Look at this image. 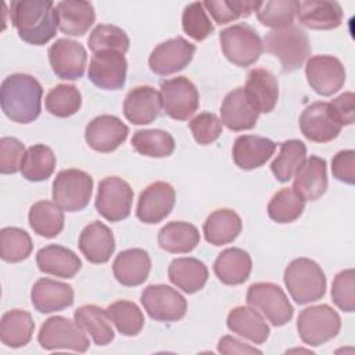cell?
<instances>
[{
  "label": "cell",
  "mask_w": 355,
  "mask_h": 355,
  "mask_svg": "<svg viewBox=\"0 0 355 355\" xmlns=\"http://www.w3.org/2000/svg\"><path fill=\"white\" fill-rule=\"evenodd\" d=\"M10 19L18 36L33 46L50 42L58 28L57 8L50 0H15L10 6Z\"/></svg>",
  "instance_id": "1"
},
{
  "label": "cell",
  "mask_w": 355,
  "mask_h": 355,
  "mask_svg": "<svg viewBox=\"0 0 355 355\" xmlns=\"http://www.w3.org/2000/svg\"><path fill=\"white\" fill-rule=\"evenodd\" d=\"M42 85L32 75L12 73L0 87L1 110L8 119L17 123L33 122L42 111Z\"/></svg>",
  "instance_id": "2"
},
{
  "label": "cell",
  "mask_w": 355,
  "mask_h": 355,
  "mask_svg": "<svg viewBox=\"0 0 355 355\" xmlns=\"http://www.w3.org/2000/svg\"><path fill=\"white\" fill-rule=\"evenodd\" d=\"M283 280L291 298L300 305L315 302L326 293L324 272L309 258L291 261L284 270Z\"/></svg>",
  "instance_id": "3"
},
{
  "label": "cell",
  "mask_w": 355,
  "mask_h": 355,
  "mask_svg": "<svg viewBox=\"0 0 355 355\" xmlns=\"http://www.w3.org/2000/svg\"><path fill=\"white\" fill-rule=\"evenodd\" d=\"M262 44L268 53L279 58L283 72L297 71L311 54L308 35L297 25L270 31Z\"/></svg>",
  "instance_id": "4"
},
{
  "label": "cell",
  "mask_w": 355,
  "mask_h": 355,
  "mask_svg": "<svg viewBox=\"0 0 355 355\" xmlns=\"http://www.w3.org/2000/svg\"><path fill=\"white\" fill-rule=\"evenodd\" d=\"M219 42L225 57L232 64L241 68L257 62L263 51L258 32L244 22L220 31Z\"/></svg>",
  "instance_id": "5"
},
{
  "label": "cell",
  "mask_w": 355,
  "mask_h": 355,
  "mask_svg": "<svg viewBox=\"0 0 355 355\" xmlns=\"http://www.w3.org/2000/svg\"><path fill=\"white\" fill-rule=\"evenodd\" d=\"M341 329L340 315L326 304L302 309L297 319L298 336L309 347H319L334 338Z\"/></svg>",
  "instance_id": "6"
},
{
  "label": "cell",
  "mask_w": 355,
  "mask_h": 355,
  "mask_svg": "<svg viewBox=\"0 0 355 355\" xmlns=\"http://www.w3.org/2000/svg\"><path fill=\"white\" fill-rule=\"evenodd\" d=\"M93 191V178L80 169H64L53 182V201L67 212L87 207Z\"/></svg>",
  "instance_id": "7"
},
{
  "label": "cell",
  "mask_w": 355,
  "mask_h": 355,
  "mask_svg": "<svg viewBox=\"0 0 355 355\" xmlns=\"http://www.w3.org/2000/svg\"><path fill=\"white\" fill-rule=\"evenodd\" d=\"M247 304L257 309L273 326H283L293 319L294 308L286 293L275 283H254L247 291Z\"/></svg>",
  "instance_id": "8"
},
{
  "label": "cell",
  "mask_w": 355,
  "mask_h": 355,
  "mask_svg": "<svg viewBox=\"0 0 355 355\" xmlns=\"http://www.w3.org/2000/svg\"><path fill=\"white\" fill-rule=\"evenodd\" d=\"M37 341L42 348L53 349H72L76 352H86L90 341L82 327L65 316H51L42 324Z\"/></svg>",
  "instance_id": "9"
},
{
  "label": "cell",
  "mask_w": 355,
  "mask_h": 355,
  "mask_svg": "<svg viewBox=\"0 0 355 355\" xmlns=\"http://www.w3.org/2000/svg\"><path fill=\"white\" fill-rule=\"evenodd\" d=\"M133 190L128 182L118 176L104 178L98 183L96 196L97 212L110 222H119L130 215Z\"/></svg>",
  "instance_id": "10"
},
{
  "label": "cell",
  "mask_w": 355,
  "mask_h": 355,
  "mask_svg": "<svg viewBox=\"0 0 355 355\" xmlns=\"http://www.w3.org/2000/svg\"><path fill=\"white\" fill-rule=\"evenodd\" d=\"M148 316L158 322H178L187 311L186 298L166 284H150L140 297Z\"/></svg>",
  "instance_id": "11"
},
{
  "label": "cell",
  "mask_w": 355,
  "mask_h": 355,
  "mask_svg": "<svg viewBox=\"0 0 355 355\" xmlns=\"http://www.w3.org/2000/svg\"><path fill=\"white\" fill-rule=\"evenodd\" d=\"M162 108L176 121H187L198 108L200 94L197 87L186 76H178L161 85Z\"/></svg>",
  "instance_id": "12"
},
{
  "label": "cell",
  "mask_w": 355,
  "mask_h": 355,
  "mask_svg": "<svg viewBox=\"0 0 355 355\" xmlns=\"http://www.w3.org/2000/svg\"><path fill=\"white\" fill-rule=\"evenodd\" d=\"M196 46L182 36L159 43L148 57L150 69L161 76H166L184 69L193 60Z\"/></svg>",
  "instance_id": "13"
},
{
  "label": "cell",
  "mask_w": 355,
  "mask_h": 355,
  "mask_svg": "<svg viewBox=\"0 0 355 355\" xmlns=\"http://www.w3.org/2000/svg\"><path fill=\"white\" fill-rule=\"evenodd\" d=\"M305 75L309 86L320 96H331L345 83V68L333 55L311 57L306 61Z\"/></svg>",
  "instance_id": "14"
},
{
  "label": "cell",
  "mask_w": 355,
  "mask_h": 355,
  "mask_svg": "<svg viewBox=\"0 0 355 355\" xmlns=\"http://www.w3.org/2000/svg\"><path fill=\"white\" fill-rule=\"evenodd\" d=\"M128 62L119 51H98L90 60L87 78L90 82L104 90H119L126 80Z\"/></svg>",
  "instance_id": "15"
},
{
  "label": "cell",
  "mask_w": 355,
  "mask_h": 355,
  "mask_svg": "<svg viewBox=\"0 0 355 355\" xmlns=\"http://www.w3.org/2000/svg\"><path fill=\"white\" fill-rule=\"evenodd\" d=\"M49 61L55 76L64 80H76L85 73L87 53L79 42L58 39L49 49Z\"/></svg>",
  "instance_id": "16"
},
{
  "label": "cell",
  "mask_w": 355,
  "mask_h": 355,
  "mask_svg": "<svg viewBox=\"0 0 355 355\" xmlns=\"http://www.w3.org/2000/svg\"><path fill=\"white\" fill-rule=\"evenodd\" d=\"M175 189L166 182H154L148 184L139 196L136 216L147 225L164 220L175 207Z\"/></svg>",
  "instance_id": "17"
},
{
  "label": "cell",
  "mask_w": 355,
  "mask_h": 355,
  "mask_svg": "<svg viewBox=\"0 0 355 355\" xmlns=\"http://www.w3.org/2000/svg\"><path fill=\"white\" fill-rule=\"evenodd\" d=\"M341 123L334 116L329 103L316 101L308 105L300 116V129L302 135L315 143H327L334 140L341 132Z\"/></svg>",
  "instance_id": "18"
},
{
  "label": "cell",
  "mask_w": 355,
  "mask_h": 355,
  "mask_svg": "<svg viewBox=\"0 0 355 355\" xmlns=\"http://www.w3.org/2000/svg\"><path fill=\"white\" fill-rule=\"evenodd\" d=\"M128 133L129 128L118 116L105 114L86 125L85 140L94 151L111 153L126 140Z\"/></svg>",
  "instance_id": "19"
},
{
  "label": "cell",
  "mask_w": 355,
  "mask_h": 355,
  "mask_svg": "<svg viewBox=\"0 0 355 355\" xmlns=\"http://www.w3.org/2000/svg\"><path fill=\"white\" fill-rule=\"evenodd\" d=\"M259 112L248 98L244 87L229 92L220 105V122L233 132L250 130L257 125Z\"/></svg>",
  "instance_id": "20"
},
{
  "label": "cell",
  "mask_w": 355,
  "mask_h": 355,
  "mask_svg": "<svg viewBox=\"0 0 355 355\" xmlns=\"http://www.w3.org/2000/svg\"><path fill=\"white\" fill-rule=\"evenodd\" d=\"M162 108L159 92L151 86H137L128 92L123 101L125 118L135 125L154 122Z\"/></svg>",
  "instance_id": "21"
},
{
  "label": "cell",
  "mask_w": 355,
  "mask_h": 355,
  "mask_svg": "<svg viewBox=\"0 0 355 355\" xmlns=\"http://www.w3.org/2000/svg\"><path fill=\"white\" fill-rule=\"evenodd\" d=\"M31 301L40 313L62 311L73 304V288L71 284L43 277L33 284Z\"/></svg>",
  "instance_id": "22"
},
{
  "label": "cell",
  "mask_w": 355,
  "mask_h": 355,
  "mask_svg": "<svg viewBox=\"0 0 355 355\" xmlns=\"http://www.w3.org/2000/svg\"><path fill=\"white\" fill-rule=\"evenodd\" d=\"M327 168L326 161L320 157L311 155L305 158L294 173L293 190L305 201H315L326 193Z\"/></svg>",
  "instance_id": "23"
},
{
  "label": "cell",
  "mask_w": 355,
  "mask_h": 355,
  "mask_svg": "<svg viewBox=\"0 0 355 355\" xmlns=\"http://www.w3.org/2000/svg\"><path fill=\"white\" fill-rule=\"evenodd\" d=\"M78 247L89 262L105 263L115 250L114 234L107 225L94 220L80 232Z\"/></svg>",
  "instance_id": "24"
},
{
  "label": "cell",
  "mask_w": 355,
  "mask_h": 355,
  "mask_svg": "<svg viewBox=\"0 0 355 355\" xmlns=\"http://www.w3.org/2000/svg\"><path fill=\"white\" fill-rule=\"evenodd\" d=\"M151 259L143 248H129L121 251L112 263V272L118 283L126 287L143 284L150 273Z\"/></svg>",
  "instance_id": "25"
},
{
  "label": "cell",
  "mask_w": 355,
  "mask_h": 355,
  "mask_svg": "<svg viewBox=\"0 0 355 355\" xmlns=\"http://www.w3.org/2000/svg\"><path fill=\"white\" fill-rule=\"evenodd\" d=\"M276 150L275 141L255 135L239 136L233 144L232 155L234 164L244 171L262 166Z\"/></svg>",
  "instance_id": "26"
},
{
  "label": "cell",
  "mask_w": 355,
  "mask_h": 355,
  "mask_svg": "<svg viewBox=\"0 0 355 355\" xmlns=\"http://www.w3.org/2000/svg\"><path fill=\"white\" fill-rule=\"evenodd\" d=\"M298 21L316 31L336 29L343 22V8L337 1L306 0L298 1Z\"/></svg>",
  "instance_id": "27"
},
{
  "label": "cell",
  "mask_w": 355,
  "mask_h": 355,
  "mask_svg": "<svg viewBox=\"0 0 355 355\" xmlns=\"http://www.w3.org/2000/svg\"><path fill=\"white\" fill-rule=\"evenodd\" d=\"M36 263L40 272L62 279L73 277L82 268V261L69 248L50 244L36 254Z\"/></svg>",
  "instance_id": "28"
},
{
  "label": "cell",
  "mask_w": 355,
  "mask_h": 355,
  "mask_svg": "<svg viewBox=\"0 0 355 355\" xmlns=\"http://www.w3.org/2000/svg\"><path fill=\"white\" fill-rule=\"evenodd\" d=\"M58 29L68 36H83L94 24L93 4L85 0H64L57 3Z\"/></svg>",
  "instance_id": "29"
},
{
  "label": "cell",
  "mask_w": 355,
  "mask_h": 355,
  "mask_svg": "<svg viewBox=\"0 0 355 355\" xmlns=\"http://www.w3.org/2000/svg\"><path fill=\"white\" fill-rule=\"evenodd\" d=\"M244 90L259 114L270 112L277 104V98H279L277 79L272 72L263 68H255L248 72Z\"/></svg>",
  "instance_id": "30"
},
{
  "label": "cell",
  "mask_w": 355,
  "mask_h": 355,
  "mask_svg": "<svg viewBox=\"0 0 355 355\" xmlns=\"http://www.w3.org/2000/svg\"><path fill=\"white\" fill-rule=\"evenodd\" d=\"M251 269L252 261L250 254L236 247L223 250L214 262L216 277L227 286H237L247 282Z\"/></svg>",
  "instance_id": "31"
},
{
  "label": "cell",
  "mask_w": 355,
  "mask_h": 355,
  "mask_svg": "<svg viewBox=\"0 0 355 355\" xmlns=\"http://www.w3.org/2000/svg\"><path fill=\"white\" fill-rule=\"evenodd\" d=\"M230 331L244 337L254 344H262L269 337V326L261 313L252 306H236L226 319Z\"/></svg>",
  "instance_id": "32"
},
{
  "label": "cell",
  "mask_w": 355,
  "mask_h": 355,
  "mask_svg": "<svg viewBox=\"0 0 355 355\" xmlns=\"http://www.w3.org/2000/svg\"><path fill=\"white\" fill-rule=\"evenodd\" d=\"M241 218L229 208H220L208 215L202 232L205 240L212 245H223L234 241L241 233Z\"/></svg>",
  "instance_id": "33"
},
{
  "label": "cell",
  "mask_w": 355,
  "mask_h": 355,
  "mask_svg": "<svg viewBox=\"0 0 355 355\" xmlns=\"http://www.w3.org/2000/svg\"><path fill=\"white\" fill-rule=\"evenodd\" d=\"M168 276L178 288L187 294H194L205 286L208 269L197 258H176L168 268Z\"/></svg>",
  "instance_id": "34"
},
{
  "label": "cell",
  "mask_w": 355,
  "mask_h": 355,
  "mask_svg": "<svg viewBox=\"0 0 355 355\" xmlns=\"http://www.w3.org/2000/svg\"><path fill=\"white\" fill-rule=\"evenodd\" d=\"M200 243L198 229L183 220L166 223L158 233V244L171 254H187Z\"/></svg>",
  "instance_id": "35"
},
{
  "label": "cell",
  "mask_w": 355,
  "mask_h": 355,
  "mask_svg": "<svg viewBox=\"0 0 355 355\" xmlns=\"http://www.w3.org/2000/svg\"><path fill=\"white\" fill-rule=\"evenodd\" d=\"M73 319L98 347L110 344L115 337L107 309L97 305H82L75 311Z\"/></svg>",
  "instance_id": "36"
},
{
  "label": "cell",
  "mask_w": 355,
  "mask_h": 355,
  "mask_svg": "<svg viewBox=\"0 0 355 355\" xmlns=\"http://www.w3.org/2000/svg\"><path fill=\"white\" fill-rule=\"evenodd\" d=\"M35 322L29 312L24 309H11L1 316L0 340L10 348L26 345L33 334Z\"/></svg>",
  "instance_id": "37"
},
{
  "label": "cell",
  "mask_w": 355,
  "mask_h": 355,
  "mask_svg": "<svg viewBox=\"0 0 355 355\" xmlns=\"http://www.w3.org/2000/svg\"><path fill=\"white\" fill-rule=\"evenodd\" d=\"M29 225L42 237L53 239L64 229V212L51 201H37L29 209Z\"/></svg>",
  "instance_id": "38"
},
{
  "label": "cell",
  "mask_w": 355,
  "mask_h": 355,
  "mask_svg": "<svg viewBox=\"0 0 355 355\" xmlns=\"http://www.w3.org/2000/svg\"><path fill=\"white\" fill-rule=\"evenodd\" d=\"M55 168V155L44 144L31 146L22 158L21 173L29 182L47 180Z\"/></svg>",
  "instance_id": "39"
},
{
  "label": "cell",
  "mask_w": 355,
  "mask_h": 355,
  "mask_svg": "<svg viewBox=\"0 0 355 355\" xmlns=\"http://www.w3.org/2000/svg\"><path fill=\"white\" fill-rule=\"evenodd\" d=\"M130 143L139 154L150 158H165L175 151V139L161 129L137 130Z\"/></svg>",
  "instance_id": "40"
},
{
  "label": "cell",
  "mask_w": 355,
  "mask_h": 355,
  "mask_svg": "<svg viewBox=\"0 0 355 355\" xmlns=\"http://www.w3.org/2000/svg\"><path fill=\"white\" fill-rule=\"evenodd\" d=\"M305 158L306 147L301 140H286L284 143H282L277 157L270 164L272 173L279 182H288L294 176L295 171L305 161Z\"/></svg>",
  "instance_id": "41"
},
{
  "label": "cell",
  "mask_w": 355,
  "mask_h": 355,
  "mask_svg": "<svg viewBox=\"0 0 355 355\" xmlns=\"http://www.w3.org/2000/svg\"><path fill=\"white\" fill-rule=\"evenodd\" d=\"M305 208V200L293 189H282L268 204V215L277 223H291L298 219Z\"/></svg>",
  "instance_id": "42"
},
{
  "label": "cell",
  "mask_w": 355,
  "mask_h": 355,
  "mask_svg": "<svg viewBox=\"0 0 355 355\" xmlns=\"http://www.w3.org/2000/svg\"><path fill=\"white\" fill-rule=\"evenodd\" d=\"M111 322L116 330L126 337L137 336L144 326V316L140 308L126 300H119L107 308Z\"/></svg>",
  "instance_id": "43"
},
{
  "label": "cell",
  "mask_w": 355,
  "mask_h": 355,
  "mask_svg": "<svg viewBox=\"0 0 355 355\" xmlns=\"http://www.w3.org/2000/svg\"><path fill=\"white\" fill-rule=\"evenodd\" d=\"M32 250V239L24 229L8 226L0 230V257L3 261L21 262L31 255Z\"/></svg>",
  "instance_id": "44"
},
{
  "label": "cell",
  "mask_w": 355,
  "mask_h": 355,
  "mask_svg": "<svg viewBox=\"0 0 355 355\" xmlns=\"http://www.w3.org/2000/svg\"><path fill=\"white\" fill-rule=\"evenodd\" d=\"M46 110L58 118L76 114L82 105V94L73 85L61 83L54 86L46 96Z\"/></svg>",
  "instance_id": "45"
},
{
  "label": "cell",
  "mask_w": 355,
  "mask_h": 355,
  "mask_svg": "<svg viewBox=\"0 0 355 355\" xmlns=\"http://www.w3.org/2000/svg\"><path fill=\"white\" fill-rule=\"evenodd\" d=\"M298 11L297 0H272L261 1L257 12L258 21L269 28L280 29L293 25Z\"/></svg>",
  "instance_id": "46"
},
{
  "label": "cell",
  "mask_w": 355,
  "mask_h": 355,
  "mask_svg": "<svg viewBox=\"0 0 355 355\" xmlns=\"http://www.w3.org/2000/svg\"><path fill=\"white\" fill-rule=\"evenodd\" d=\"M129 43L130 40L123 29L108 24L97 25L87 39L89 49L93 53L112 50L125 54L129 50Z\"/></svg>",
  "instance_id": "47"
},
{
  "label": "cell",
  "mask_w": 355,
  "mask_h": 355,
  "mask_svg": "<svg viewBox=\"0 0 355 355\" xmlns=\"http://www.w3.org/2000/svg\"><path fill=\"white\" fill-rule=\"evenodd\" d=\"M261 1L250 0H207L202 3L204 8L211 14L216 24H227L239 19L240 17H248L257 11Z\"/></svg>",
  "instance_id": "48"
},
{
  "label": "cell",
  "mask_w": 355,
  "mask_h": 355,
  "mask_svg": "<svg viewBox=\"0 0 355 355\" xmlns=\"http://www.w3.org/2000/svg\"><path fill=\"white\" fill-rule=\"evenodd\" d=\"M182 26L186 35L191 39L201 42L205 40L214 32V25L207 15V10L202 3H190L184 7L182 15Z\"/></svg>",
  "instance_id": "49"
},
{
  "label": "cell",
  "mask_w": 355,
  "mask_h": 355,
  "mask_svg": "<svg viewBox=\"0 0 355 355\" xmlns=\"http://www.w3.org/2000/svg\"><path fill=\"white\" fill-rule=\"evenodd\" d=\"M331 300L344 312L355 309V272L354 269L341 270L331 284Z\"/></svg>",
  "instance_id": "50"
},
{
  "label": "cell",
  "mask_w": 355,
  "mask_h": 355,
  "mask_svg": "<svg viewBox=\"0 0 355 355\" xmlns=\"http://www.w3.org/2000/svg\"><path fill=\"white\" fill-rule=\"evenodd\" d=\"M189 128L193 133L194 140L201 146H207L218 140L222 133L223 125L215 114L201 112L189 122Z\"/></svg>",
  "instance_id": "51"
},
{
  "label": "cell",
  "mask_w": 355,
  "mask_h": 355,
  "mask_svg": "<svg viewBox=\"0 0 355 355\" xmlns=\"http://www.w3.org/2000/svg\"><path fill=\"white\" fill-rule=\"evenodd\" d=\"M25 155V146L15 137L0 139V172L10 175L21 171V162Z\"/></svg>",
  "instance_id": "52"
},
{
  "label": "cell",
  "mask_w": 355,
  "mask_h": 355,
  "mask_svg": "<svg viewBox=\"0 0 355 355\" xmlns=\"http://www.w3.org/2000/svg\"><path fill=\"white\" fill-rule=\"evenodd\" d=\"M355 151L343 150L338 151L331 159V173L333 176L347 184H354L355 182Z\"/></svg>",
  "instance_id": "53"
},
{
  "label": "cell",
  "mask_w": 355,
  "mask_h": 355,
  "mask_svg": "<svg viewBox=\"0 0 355 355\" xmlns=\"http://www.w3.org/2000/svg\"><path fill=\"white\" fill-rule=\"evenodd\" d=\"M354 101H355L354 93L352 92H345V93L340 94L338 97L333 98L331 103H329L334 116L341 123V126L354 123V119H355Z\"/></svg>",
  "instance_id": "54"
},
{
  "label": "cell",
  "mask_w": 355,
  "mask_h": 355,
  "mask_svg": "<svg viewBox=\"0 0 355 355\" xmlns=\"http://www.w3.org/2000/svg\"><path fill=\"white\" fill-rule=\"evenodd\" d=\"M218 351L220 354H262L261 349L244 344L232 336H225L219 340Z\"/></svg>",
  "instance_id": "55"
}]
</instances>
